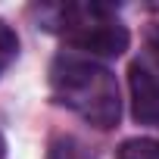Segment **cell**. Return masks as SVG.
<instances>
[{
	"label": "cell",
	"mask_w": 159,
	"mask_h": 159,
	"mask_svg": "<svg viewBox=\"0 0 159 159\" xmlns=\"http://www.w3.org/2000/svg\"><path fill=\"white\" fill-rule=\"evenodd\" d=\"M50 91L53 100L75 116H81L88 125L106 131L119 125L122 116V97L116 75L84 56L75 53H59L50 66Z\"/></svg>",
	"instance_id": "obj_1"
},
{
	"label": "cell",
	"mask_w": 159,
	"mask_h": 159,
	"mask_svg": "<svg viewBox=\"0 0 159 159\" xmlns=\"http://www.w3.org/2000/svg\"><path fill=\"white\" fill-rule=\"evenodd\" d=\"M50 31H56L69 47L91 56H122L128 50V28L103 3H66L50 13Z\"/></svg>",
	"instance_id": "obj_2"
},
{
	"label": "cell",
	"mask_w": 159,
	"mask_h": 159,
	"mask_svg": "<svg viewBox=\"0 0 159 159\" xmlns=\"http://www.w3.org/2000/svg\"><path fill=\"white\" fill-rule=\"evenodd\" d=\"M128 91H131V116L140 125L159 128V75L143 62H131L128 66Z\"/></svg>",
	"instance_id": "obj_3"
},
{
	"label": "cell",
	"mask_w": 159,
	"mask_h": 159,
	"mask_svg": "<svg viewBox=\"0 0 159 159\" xmlns=\"http://www.w3.org/2000/svg\"><path fill=\"white\" fill-rule=\"evenodd\" d=\"M47 159H97L78 137L72 134H62V137H53L50 147H47Z\"/></svg>",
	"instance_id": "obj_4"
},
{
	"label": "cell",
	"mask_w": 159,
	"mask_h": 159,
	"mask_svg": "<svg viewBox=\"0 0 159 159\" xmlns=\"http://www.w3.org/2000/svg\"><path fill=\"white\" fill-rule=\"evenodd\" d=\"M116 159H159V140L153 137H131L116 150Z\"/></svg>",
	"instance_id": "obj_5"
},
{
	"label": "cell",
	"mask_w": 159,
	"mask_h": 159,
	"mask_svg": "<svg viewBox=\"0 0 159 159\" xmlns=\"http://www.w3.org/2000/svg\"><path fill=\"white\" fill-rule=\"evenodd\" d=\"M16 56H19V34L7 22H0V75L10 69V62Z\"/></svg>",
	"instance_id": "obj_6"
},
{
	"label": "cell",
	"mask_w": 159,
	"mask_h": 159,
	"mask_svg": "<svg viewBox=\"0 0 159 159\" xmlns=\"http://www.w3.org/2000/svg\"><path fill=\"white\" fill-rule=\"evenodd\" d=\"M147 50H150V56L159 62V22L150 25V31H147Z\"/></svg>",
	"instance_id": "obj_7"
},
{
	"label": "cell",
	"mask_w": 159,
	"mask_h": 159,
	"mask_svg": "<svg viewBox=\"0 0 159 159\" xmlns=\"http://www.w3.org/2000/svg\"><path fill=\"white\" fill-rule=\"evenodd\" d=\"M7 156V140H3V134H0V159Z\"/></svg>",
	"instance_id": "obj_8"
}]
</instances>
